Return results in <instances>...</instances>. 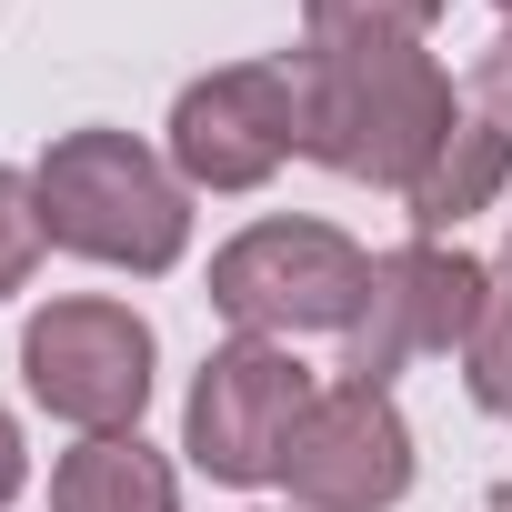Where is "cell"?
I'll list each match as a JSON object with an SVG mask.
<instances>
[{
	"mask_svg": "<svg viewBox=\"0 0 512 512\" xmlns=\"http://www.w3.org/2000/svg\"><path fill=\"white\" fill-rule=\"evenodd\" d=\"M492 302V272L472 262V251H442V241H402L372 262L362 282V312L342 332V382H372L392 392L402 362H432V352H462L472 322Z\"/></svg>",
	"mask_w": 512,
	"mask_h": 512,
	"instance_id": "8992f818",
	"label": "cell"
},
{
	"mask_svg": "<svg viewBox=\"0 0 512 512\" xmlns=\"http://www.w3.org/2000/svg\"><path fill=\"white\" fill-rule=\"evenodd\" d=\"M302 151L292 61H231L171 101V171L181 191H262Z\"/></svg>",
	"mask_w": 512,
	"mask_h": 512,
	"instance_id": "52a82bcc",
	"label": "cell"
},
{
	"mask_svg": "<svg viewBox=\"0 0 512 512\" xmlns=\"http://www.w3.org/2000/svg\"><path fill=\"white\" fill-rule=\"evenodd\" d=\"M512 181V101H482V111H462L452 121V141L432 151V171L402 191L412 201V221L422 231H452V221H472V211H492V191Z\"/></svg>",
	"mask_w": 512,
	"mask_h": 512,
	"instance_id": "9c48e42d",
	"label": "cell"
},
{
	"mask_svg": "<svg viewBox=\"0 0 512 512\" xmlns=\"http://www.w3.org/2000/svg\"><path fill=\"white\" fill-rule=\"evenodd\" d=\"M442 21V0H302L312 41H422Z\"/></svg>",
	"mask_w": 512,
	"mask_h": 512,
	"instance_id": "8fae6325",
	"label": "cell"
},
{
	"mask_svg": "<svg viewBox=\"0 0 512 512\" xmlns=\"http://www.w3.org/2000/svg\"><path fill=\"white\" fill-rule=\"evenodd\" d=\"M151 322L131 302H51L31 312L21 332V382L51 422L71 432H141V402H151Z\"/></svg>",
	"mask_w": 512,
	"mask_h": 512,
	"instance_id": "5b68a950",
	"label": "cell"
},
{
	"mask_svg": "<svg viewBox=\"0 0 512 512\" xmlns=\"http://www.w3.org/2000/svg\"><path fill=\"white\" fill-rule=\"evenodd\" d=\"M292 111H302V151L322 171L392 181V191H412L462 121L452 71L422 41H302L292 51Z\"/></svg>",
	"mask_w": 512,
	"mask_h": 512,
	"instance_id": "6da1fadb",
	"label": "cell"
},
{
	"mask_svg": "<svg viewBox=\"0 0 512 512\" xmlns=\"http://www.w3.org/2000/svg\"><path fill=\"white\" fill-rule=\"evenodd\" d=\"M21 482H31V452H21V422L0 412V512L21 502Z\"/></svg>",
	"mask_w": 512,
	"mask_h": 512,
	"instance_id": "5bb4252c",
	"label": "cell"
},
{
	"mask_svg": "<svg viewBox=\"0 0 512 512\" xmlns=\"http://www.w3.org/2000/svg\"><path fill=\"white\" fill-rule=\"evenodd\" d=\"M492 11H512V0H492Z\"/></svg>",
	"mask_w": 512,
	"mask_h": 512,
	"instance_id": "9a60e30c",
	"label": "cell"
},
{
	"mask_svg": "<svg viewBox=\"0 0 512 512\" xmlns=\"http://www.w3.org/2000/svg\"><path fill=\"white\" fill-rule=\"evenodd\" d=\"M462 382H472L482 412L512 422V262L492 272V302H482V322H472V342H462Z\"/></svg>",
	"mask_w": 512,
	"mask_h": 512,
	"instance_id": "7c38bea8",
	"label": "cell"
},
{
	"mask_svg": "<svg viewBox=\"0 0 512 512\" xmlns=\"http://www.w3.org/2000/svg\"><path fill=\"white\" fill-rule=\"evenodd\" d=\"M362 282H372V251L332 221H251L241 241L211 251V312L231 332H262V342L352 332Z\"/></svg>",
	"mask_w": 512,
	"mask_h": 512,
	"instance_id": "3957f363",
	"label": "cell"
},
{
	"mask_svg": "<svg viewBox=\"0 0 512 512\" xmlns=\"http://www.w3.org/2000/svg\"><path fill=\"white\" fill-rule=\"evenodd\" d=\"M322 382L292 362V342H262V332H241L201 362L191 382V412H181V452L211 472V482H282L302 422H312Z\"/></svg>",
	"mask_w": 512,
	"mask_h": 512,
	"instance_id": "277c9868",
	"label": "cell"
},
{
	"mask_svg": "<svg viewBox=\"0 0 512 512\" xmlns=\"http://www.w3.org/2000/svg\"><path fill=\"white\" fill-rule=\"evenodd\" d=\"M41 221L61 251L111 272H171L191 241V191L181 171H161L131 131H61L41 151Z\"/></svg>",
	"mask_w": 512,
	"mask_h": 512,
	"instance_id": "7a4b0ae2",
	"label": "cell"
},
{
	"mask_svg": "<svg viewBox=\"0 0 512 512\" xmlns=\"http://www.w3.org/2000/svg\"><path fill=\"white\" fill-rule=\"evenodd\" d=\"M302 512H392L412 492V422L392 412V392L372 382H332L282 462Z\"/></svg>",
	"mask_w": 512,
	"mask_h": 512,
	"instance_id": "ba28073f",
	"label": "cell"
},
{
	"mask_svg": "<svg viewBox=\"0 0 512 512\" xmlns=\"http://www.w3.org/2000/svg\"><path fill=\"white\" fill-rule=\"evenodd\" d=\"M51 251V221H41V181L31 171H0V302H11Z\"/></svg>",
	"mask_w": 512,
	"mask_h": 512,
	"instance_id": "4fadbf2b",
	"label": "cell"
},
{
	"mask_svg": "<svg viewBox=\"0 0 512 512\" xmlns=\"http://www.w3.org/2000/svg\"><path fill=\"white\" fill-rule=\"evenodd\" d=\"M51 512H181V482L141 432H91L81 452H61Z\"/></svg>",
	"mask_w": 512,
	"mask_h": 512,
	"instance_id": "30bf717a",
	"label": "cell"
}]
</instances>
